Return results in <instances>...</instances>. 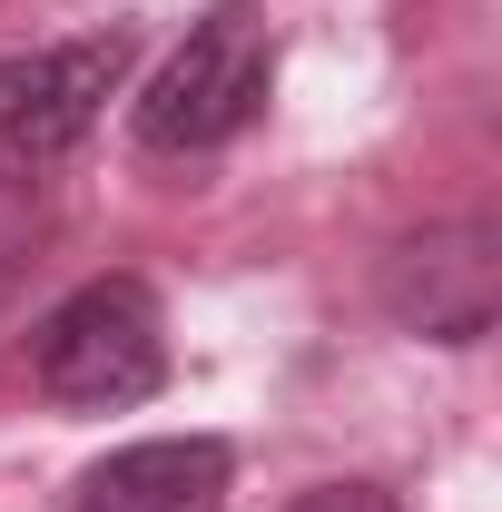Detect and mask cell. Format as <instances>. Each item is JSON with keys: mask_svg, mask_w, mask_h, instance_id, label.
I'll return each instance as SVG.
<instances>
[{"mask_svg": "<svg viewBox=\"0 0 502 512\" xmlns=\"http://www.w3.org/2000/svg\"><path fill=\"white\" fill-rule=\"evenodd\" d=\"M384 306H394V325H414V335H434V345H473V335H493L502 237L483 227V217H453V227L404 237L394 266H384Z\"/></svg>", "mask_w": 502, "mask_h": 512, "instance_id": "4", "label": "cell"}, {"mask_svg": "<svg viewBox=\"0 0 502 512\" xmlns=\"http://www.w3.org/2000/svg\"><path fill=\"white\" fill-rule=\"evenodd\" d=\"M128 79V30H89V40H50L0 60V158H60L79 148L99 109Z\"/></svg>", "mask_w": 502, "mask_h": 512, "instance_id": "3", "label": "cell"}, {"mask_svg": "<svg viewBox=\"0 0 502 512\" xmlns=\"http://www.w3.org/2000/svg\"><path fill=\"white\" fill-rule=\"evenodd\" d=\"M30 375L69 414H119L148 404L168 384V316L138 276H89L79 296H60L40 335H30Z\"/></svg>", "mask_w": 502, "mask_h": 512, "instance_id": "1", "label": "cell"}, {"mask_svg": "<svg viewBox=\"0 0 502 512\" xmlns=\"http://www.w3.org/2000/svg\"><path fill=\"white\" fill-rule=\"evenodd\" d=\"M286 512H394V493H384V483H315V493H296Z\"/></svg>", "mask_w": 502, "mask_h": 512, "instance_id": "6", "label": "cell"}, {"mask_svg": "<svg viewBox=\"0 0 502 512\" xmlns=\"http://www.w3.org/2000/svg\"><path fill=\"white\" fill-rule=\"evenodd\" d=\"M227 493V444L217 434H158V444L99 453L60 512H217Z\"/></svg>", "mask_w": 502, "mask_h": 512, "instance_id": "5", "label": "cell"}, {"mask_svg": "<svg viewBox=\"0 0 502 512\" xmlns=\"http://www.w3.org/2000/svg\"><path fill=\"white\" fill-rule=\"evenodd\" d=\"M266 79H276V30L256 0H217L188 40L168 50V69L138 89V138L158 158H197V148H227L237 128L266 109Z\"/></svg>", "mask_w": 502, "mask_h": 512, "instance_id": "2", "label": "cell"}]
</instances>
